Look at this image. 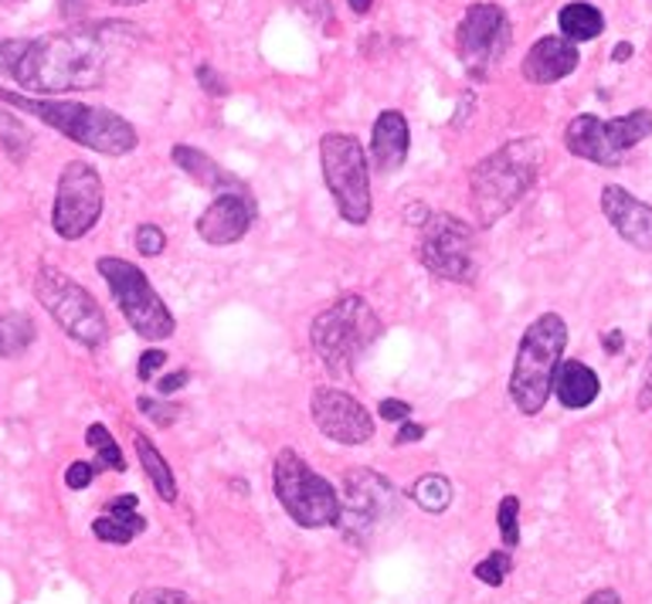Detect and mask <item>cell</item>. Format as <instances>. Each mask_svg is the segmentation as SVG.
Masks as SVG:
<instances>
[{
    "label": "cell",
    "mask_w": 652,
    "mask_h": 604,
    "mask_svg": "<svg viewBox=\"0 0 652 604\" xmlns=\"http://www.w3.org/2000/svg\"><path fill=\"white\" fill-rule=\"evenodd\" d=\"M136 407L144 411L157 428H170V425L177 422V414H180L173 404H164V401H157V398H139Z\"/></svg>",
    "instance_id": "d6a6232c"
},
{
    "label": "cell",
    "mask_w": 652,
    "mask_h": 604,
    "mask_svg": "<svg viewBox=\"0 0 652 604\" xmlns=\"http://www.w3.org/2000/svg\"><path fill=\"white\" fill-rule=\"evenodd\" d=\"M259 218V208L255 201L235 188V191H221L208 208L204 214L198 218V235L208 242V245H235L249 235V227L255 224Z\"/></svg>",
    "instance_id": "2e32d148"
},
{
    "label": "cell",
    "mask_w": 652,
    "mask_h": 604,
    "mask_svg": "<svg viewBox=\"0 0 652 604\" xmlns=\"http://www.w3.org/2000/svg\"><path fill=\"white\" fill-rule=\"evenodd\" d=\"M170 160L188 173L194 183H201V188H208V191H235V188H242V183L231 177L228 170H221L208 153H201L198 147H188V144H177L173 150H170Z\"/></svg>",
    "instance_id": "44dd1931"
},
{
    "label": "cell",
    "mask_w": 652,
    "mask_h": 604,
    "mask_svg": "<svg viewBox=\"0 0 652 604\" xmlns=\"http://www.w3.org/2000/svg\"><path fill=\"white\" fill-rule=\"evenodd\" d=\"M347 4H350V11H354V14H367V11H370V4H375V0H347Z\"/></svg>",
    "instance_id": "bcb514c9"
},
{
    "label": "cell",
    "mask_w": 652,
    "mask_h": 604,
    "mask_svg": "<svg viewBox=\"0 0 652 604\" xmlns=\"http://www.w3.org/2000/svg\"><path fill=\"white\" fill-rule=\"evenodd\" d=\"M103 204H106V191H103L99 170L85 160L65 163V170L59 177V191H55V208H52L55 235L65 242L85 239L88 231L99 224Z\"/></svg>",
    "instance_id": "7c38bea8"
},
{
    "label": "cell",
    "mask_w": 652,
    "mask_h": 604,
    "mask_svg": "<svg viewBox=\"0 0 652 604\" xmlns=\"http://www.w3.org/2000/svg\"><path fill=\"white\" fill-rule=\"evenodd\" d=\"M0 103H8L34 119H41L44 126L59 129L62 136H69L72 144L96 150L106 157H123L136 150V129L133 123H126L123 116L103 109V106H88V103H75V99H31L21 96V92H8L0 88Z\"/></svg>",
    "instance_id": "7a4b0ae2"
},
{
    "label": "cell",
    "mask_w": 652,
    "mask_h": 604,
    "mask_svg": "<svg viewBox=\"0 0 652 604\" xmlns=\"http://www.w3.org/2000/svg\"><path fill=\"white\" fill-rule=\"evenodd\" d=\"M411 499L422 506L425 513H442V509L452 506V483L439 473H429L411 486Z\"/></svg>",
    "instance_id": "484cf974"
},
{
    "label": "cell",
    "mask_w": 652,
    "mask_h": 604,
    "mask_svg": "<svg viewBox=\"0 0 652 604\" xmlns=\"http://www.w3.org/2000/svg\"><path fill=\"white\" fill-rule=\"evenodd\" d=\"M408 123L398 109H385L375 123V129H370V160H375V167L381 173H391L404 163L408 157Z\"/></svg>",
    "instance_id": "d6986e66"
},
{
    "label": "cell",
    "mask_w": 652,
    "mask_h": 604,
    "mask_svg": "<svg viewBox=\"0 0 652 604\" xmlns=\"http://www.w3.org/2000/svg\"><path fill=\"white\" fill-rule=\"evenodd\" d=\"M398 513V492L395 486L375 469H354L344 483L340 499V527L350 540H367L381 523Z\"/></svg>",
    "instance_id": "5bb4252c"
},
{
    "label": "cell",
    "mask_w": 652,
    "mask_h": 604,
    "mask_svg": "<svg viewBox=\"0 0 652 604\" xmlns=\"http://www.w3.org/2000/svg\"><path fill=\"white\" fill-rule=\"evenodd\" d=\"M568 347V322L557 312L537 316L520 337L514 374H509V398L524 414H540L550 398L554 370Z\"/></svg>",
    "instance_id": "5b68a950"
},
{
    "label": "cell",
    "mask_w": 652,
    "mask_h": 604,
    "mask_svg": "<svg viewBox=\"0 0 652 604\" xmlns=\"http://www.w3.org/2000/svg\"><path fill=\"white\" fill-rule=\"evenodd\" d=\"M34 343V322L24 312L0 316V357H21Z\"/></svg>",
    "instance_id": "cb8c5ba5"
},
{
    "label": "cell",
    "mask_w": 652,
    "mask_h": 604,
    "mask_svg": "<svg viewBox=\"0 0 652 604\" xmlns=\"http://www.w3.org/2000/svg\"><path fill=\"white\" fill-rule=\"evenodd\" d=\"M578 62H581L578 44H571L568 38L547 34L537 44H530V52L524 55V78L534 85H554L568 78L578 68Z\"/></svg>",
    "instance_id": "ac0fdd59"
},
{
    "label": "cell",
    "mask_w": 652,
    "mask_h": 604,
    "mask_svg": "<svg viewBox=\"0 0 652 604\" xmlns=\"http://www.w3.org/2000/svg\"><path fill=\"white\" fill-rule=\"evenodd\" d=\"M129 604H194L183 591H173V587H139Z\"/></svg>",
    "instance_id": "1f68e13d"
},
{
    "label": "cell",
    "mask_w": 652,
    "mask_h": 604,
    "mask_svg": "<svg viewBox=\"0 0 652 604\" xmlns=\"http://www.w3.org/2000/svg\"><path fill=\"white\" fill-rule=\"evenodd\" d=\"M303 11H306V18H313V21H323L326 11H330V0H303Z\"/></svg>",
    "instance_id": "b9f144b4"
},
{
    "label": "cell",
    "mask_w": 652,
    "mask_h": 604,
    "mask_svg": "<svg viewBox=\"0 0 652 604\" xmlns=\"http://www.w3.org/2000/svg\"><path fill=\"white\" fill-rule=\"evenodd\" d=\"M652 407V353H649V367H645V378H642V391H639V411Z\"/></svg>",
    "instance_id": "ab89813d"
},
{
    "label": "cell",
    "mask_w": 652,
    "mask_h": 604,
    "mask_svg": "<svg viewBox=\"0 0 652 604\" xmlns=\"http://www.w3.org/2000/svg\"><path fill=\"white\" fill-rule=\"evenodd\" d=\"M198 82L204 85V92H211V96H224V92H228V85L214 72V65H198Z\"/></svg>",
    "instance_id": "8d00e7d4"
},
{
    "label": "cell",
    "mask_w": 652,
    "mask_h": 604,
    "mask_svg": "<svg viewBox=\"0 0 652 604\" xmlns=\"http://www.w3.org/2000/svg\"><path fill=\"white\" fill-rule=\"evenodd\" d=\"M85 442L88 448L96 452V473L99 469H113V473H126V455L116 445V438L109 435L106 425H88L85 428Z\"/></svg>",
    "instance_id": "d4e9b609"
},
{
    "label": "cell",
    "mask_w": 652,
    "mask_h": 604,
    "mask_svg": "<svg viewBox=\"0 0 652 604\" xmlns=\"http://www.w3.org/2000/svg\"><path fill=\"white\" fill-rule=\"evenodd\" d=\"M496 530L503 547H517L520 543V499L517 496H503L496 509Z\"/></svg>",
    "instance_id": "4316f807"
},
{
    "label": "cell",
    "mask_w": 652,
    "mask_h": 604,
    "mask_svg": "<svg viewBox=\"0 0 652 604\" xmlns=\"http://www.w3.org/2000/svg\"><path fill=\"white\" fill-rule=\"evenodd\" d=\"M645 136H652V113L635 109L619 119H598V116H575L565 129V147L591 163L616 167L622 157L639 147Z\"/></svg>",
    "instance_id": "30bf717a"
},
{
    "label": "cell",
    "mask_w": 652,
    "mask_h": 604,
    "mask_svg": "<svg viewBox=\"0 0 652 604\" xmlns=\"http://www.w3.org/2000/svg\"><path fill=\"white\" fill-rule=\"evenodd\" d=\"M425 438V425H414V422H404L395 435V445H411V442H422Z\"/></svg>",
    "instance_id": "74e56055"
},
{
    "label": "cell",
    "mask_w": 652,
    "mask_h": 604,
    "mask_svg": "<svg viewBox=\"0 0 652 604\" xmlns=\"http://www.w3.org/2000/svg\"><path fill=\"white\" fill-rule=\"evenodd\" d=\"M476 235L473 227L455 214H429L418 227V262L445 283H473L476 258H473Z\"/></svg>",
    "instance_id": "8fae6325"
},
{
    "label": "cell",
    "mask_w": 652,
    "mask_h": 604,
    "mask_svg": "<svg viewBox=\"0 0 652 604\" xmlns=\"http://www.w3.org/2000/svg\"><path fill=\"white\" fill-rule=\"evenodd\" d=\"M99 275H103V283L109 286L116 306L123 309L126 322L136 330V337H144L150 343L157 340H170L173 330H177V319L173 312L167 309V303L157 296V289L150 286V278L139 272L133 262L126 258H99L96 262Z\"/></svg>",
    "instance_id": "ba28073f"
},
{
    "label": "cell",
    "mask_w": 652,
    "mask_h": 604,
    "mask_svg": "<svg viewBox=\"0 0 652 604\" xmlns=\"http://www.w3.org/2000/svg\"><path fill=\"white\" fill-rule=\"evenodd\" d=\"M625 59H632V44L629 41L616 44V52H612V62H625Z\"/></svg>",
    "instance_id": "f6af8a7d"
},
{
    "label": "cell",
    "mask_w": 652,
    "mask_h": 604,
    "mask_svg": "<svg viewBox=\"0 0 652 604\" xmlns=\"http://www.w3.org/2000/svg\"><path fill=\"white\" fill-rule=\"evenodd\" d=\"M378 414L385 417V422H391V425H404V422H411V404L408 401H398V398H385L378 404Z\"/></svg>",
    "instance_id": "e575fe53"
},
{
    "label": "cell",
    "mask_w": 652,
    "mask_h": 604,
    "mask_svg": "<svg viewBox=\"0 0 652 604\" xmlns=\"http://www.w3.org/2000/svg\"><path fill=\"white\" fill-rule=\"evenodd\" d=\"M319 163L340 218L350 224H367L375 204H370L367 153L360 147V139L350 133H326L319 139Z\"/></svg>",
    "instance_id": "9c48e42d"
},
{
    "label": "cell",
    "mask_w": 652,
    "mask_h": 604,
    "mask_svg": "<svg viewBox=\"0 0 652 604\" xmlns=\"http://www.w3.org/2000/svg\"><path fill=\"white\" fill-rule=\"evenodd\" d=\"M585 604H622V597H619V591H612V587H598L595 594L585 597Z\"/></svg>",
    "instance_id": "60d3db41"
},
{
    "label": "cell",
    "mask_w": 652,
    "mask_h": 604,
    "mask_svg": "<svg viewBox=\"0 0 652 604\" xmlns=\"http://www.w3.org/2000/svg\"><path fill=\"white\" fill-rule=\"evenodd\" d=\"M109 4H116V8H136V4H144V0H109Z\"/></svg>",
    "instance_id": "7dc6e473"
},
{
    "label": "cell",
    "mask_w": 652,
    "mask_h": 604,
    "mask_svg": "<svg viewBox=\"0 0 652 604\" xmlns=\"http://www.w3.org/2000/svg\"><path fill=\"white\" fill-rule=\"evenodd\" d=\"M598 391H601V381L588 363H581V360L557 363L554 381H550V394H557V401H561L565 407L581 411V407L595 404Z\"/></svg>",
    "instance_id": "ffe728a7"
},
{
    "label": "cell",
    "mask_w": 652,
    "mask_h": 604,
    "mask_svg": "<svg viewBox=\"0 0 652 604\" xmlns=\"http://www.w3.org/2000/svg\"><path fill=\"white\" fill-rule=\"evenodd\" d=\"M272 486L275 499L286 509V517L303 530H323L337 527L340 520V496L330 479H323L313 466H306L303 455L293 448L275 455L272 466Z\"/></svg>",
    "instance_id": "8992f818"
},
{
    "label": "cell",
    "mask_w": 652,
    "mask_h": 604,
    "mask_svg": "<svg viewBox=\"0 0 652 604\" xmlns=\"http://www.w3.org/2000/svg\"><path fill=\"white\" fill-rule=\"evenodd\" d=\"M34 296L75 343L92 347V350L106 343V337H109L106 312L99 309L96 296H92L85 286H78L75 278L65 275L62 268L41 265L34 275Z\"/></svg>",
    "instance_id": "52a82bcc"
},
{
    "label": "cell",
    "mask_w": 652,
    "mask_h": 604,
    "mask_svg": "<svg viewBox=\"0 0 652 604\" xmlns=\"http://www.w3.org/2000/svg\"><path fill=\"white\" fill-rule=\"evenodd\" d=\"M381 337V319L360 296H340L309 327V343L334 378H350L354 363Z\"/></svg>",
    "instance_id": "277c9868"
},
{
    "label": "cell",
    "mask_w": 652,
    "mask_h": 604,
    "mask_svg": "<svg viewBox=\"0 0 652 604\" xmlns=\"http://www.w3.org/2000/svg\"><path fill=\"white\" fill-rule=\"evenodd\" d=\"M0 139H4L8 153H11V157H18V160H21L24 147L31 144L28 129H24V126H21L11 113H4V109H0Z\"/></svg>",
    "instance_id": "f1b7e54d"
},
{
    "label": "cell",
    "mask_w": 652,
    "mask_h": 604,
    "mask_svg": "<svg viewBox=\"0 0 652 604\" xmlns=\"http://www.w3.org/2000/svg\"><path fill=\"white\" fill-rule=\"evenodd\" d=\"M164 248H167V235L157 224H139L136 227V252L139 255L157 258V255H164Z\"/></svg>",
    "instance_id": "4dcf8cb0"
},
{
    "label": "cell",
    "mask_w": 652,
    "mask_h": 604,
    "mask_svg": "<svg viewBox=\"0 0 652 604\" xmlns=\"http://www.w3.org/2000/svg\"><path fill=\"white\" fill-rule=\"evenodd\" d=\"M92 479H96V466H92V462H72V466L65 469L69 489H88Z\"/></svg>",
    "instance_id": "836d02e7"
},
{
    "label": "cell",
    "mask_w": 652,
    "mask_h": 604,
    "mask_svg": "<svg viewBox=\"0 0 652 604\" xmlns=\"http://www.w3.org/2000/svg\"><path fill=\"white\" fill-rule=\"evenodd\" d=\"M604 350H609V353H619L622 350V343H625V337H622V330H612V333H604Z\"/></svg>",
    "instance_id": "7bdbcfd3"
},
{
    "label": "cell",
    "mask_w": 652,
    "mask_h": 604,
    "mask_svg": "<svg viewBox=\"0 0 652 604\" xmlns=\"http://www.w3.org/2000/svg\"><path fill=\"white\" fill-rule=\"evenodd\" d=\"M133 445H136V455H139V466H144V473H147L150 486L157 489V496L164 502H173L177 499V476L167 466V458L157 452V445L147 442V435H133Z\"/></svg>",
    "instance_id": "603a6c76"
},
{
    "label": "cell",
    "mask_w": 652,
    "mask_h": 604,
    "mask_svg": "<svg viewBox=\"0 0 652 604\" xmlns=\"http://www.w3.org/2000/svg\"><path fill=\"white\" fill-rule=\"evenodd\" d=\"M514 571V557H509L506 550H493L486 561H480L476 568H473V574H476V581H483L486 587H499L503 581H506V574Z\"/></svg>",
    "instance_id": "83f0119b"
},
{
    "label": "cell",
    "mask_w": 652,
    "mask_h": 604,
    "mask_svg": "<svg viewBox=\"0 0 652 604\" xmlns=\"http://www.w3.org/2000/svg\"><path fill=\"white\" fill-rule=\"evenodd\" d=\"M544 163L540 139H514L499 147L486 160L473 167V208L480 227H493L506 211H514L517 201L534 188V180Z\"/></svg>",
    "instance_id": "3957f363"
},
{
    "label": "cell",
    "mask_w": 652,
    "mask_h": 604,
    "mask_svg": "<svg viewBox=\"0 0 652 604\" xmlns=\"http://www.w3.org/2000/svg\"><path fill=\"white\" fill-rule=\"evenodd\" d=\"M425 218H429V211H425L422 204H414V208H408V221H411L414 227H422V224H425Z\"/></svg>",
    "instance_id": "ee69618b"
},
{
    "label": "cell",
    "mask_w": 652,
    "mask_h": 604,
    "mask_svg": "<svg viewBox=\"0 0 652 604\" xmlns=\"http://www.w3.org/2000/svg\"><path fill=\"white\" fill-rule=\"evenodd\" d=\"M106 59L109 49L103 28L0 41V75L14 78L28 92H44V96L99 85L106 75Z\"/></svg>",
    "instance_id": "6da1fadb"
},
{
    "label": "cell",
    "mask_w": 652,
    "mask_h": 604,
    "mask_svg": "<svg viewBox=\"0 0 652 604\" xmlns=\"http://www.w3.org/2000/svg\"><path fill=\"white\" fill-rule=\"evenodd\" d=\"M92 533H96V540H103V543H116V547H126L136 533L126 527V523H119L116 517H109V513H103L99 520H92Z\"/></svg>",
    "instance_id": "f546056e"
},
{
    "label": "cell",
    "mask_w": 652,
    "mask_h": 604,
    "mask_svg": "<svg viewBox=\"0 0 652 604\" xmlns=\"http://www.w3.org/2000/svg\"><path fill=\"white\" fill-rule=\"evenodd\" d=\"M557 24H561V38H568L571 44L581 41H595L604 31V18L595 4H585V0H575V4H565L561 14H557Z\"/></svg>",
    "instance_id": "7402d4cb"
},
{
    "label": "cell",
    "mask_w": 652,
    "mask_h": 604,
    "mask_svg": "<svg viewBox=\"0 0 652 604\" xmlns=\"http://www.w3.org/2000/svg\"><path fill=\"white\" fill-rule=\"evenodd\" d=\"M309 414L313 425L340 445H364L375 438V417L367 414V407L350 398L347 391L337 388H316L309 398Z\"/></svg>",
    "instance_id": "9a60e30c"
},
{
    "label": "cell",
    "mask_w": 652,
    "mask_h": 604,
    "mask_svg": "<svg viewBox=\"0 0 652 604\" xmlns=\"http://www.w3.org/2000/svg\"><path fill=\"white\" fill-rule=\"evenodd\" d=\"M601 211L619 231V239H625L639 252H652V204L639 201L619 183H609L601 191Z\"/></svg>",
    "instance_id": "e0dca14e"
},
{
    "label": "cell",
    "mask_w": 652,
    "mask_h": 604,
    "mask_svg": "<svg viewBox=\"0 0 652 604\" xmlns=\"http://www.w3.org/2000/svg\"><path fill=\"white\" fill-rule=\"evenodd\" d=\"M509 34H514V28H509V18L503 8L473 4L455 31V52L465 72L473 78H490L493 68L509 52Z\"/></svg>",
    "instance_id": "4fadbf2b"
},
{
    "label": "cell",
    "mask_w": 652,
    "mask_h": 604,
    "mask_svg": "<svg viewBox=\"0 0 652 604\" xmlns=\"http://www.w3.org/2000/svg\"><path fill=\"white\" fill-rule=\"evenodd\" d=\"M164 363H167V353L164 350H147L144 357H139V367H136V374H139V381H150L154 374H160L164 370Z\"/></svg>",
    "instance_id": "d590c367"
},
{
    "label": "cell",
    "mask_w": 652,
    "mask_h": 604,
    "mask_svg": "<svg viewBox=\"0 0 652 604\" xmlns=\"http://www.w3.org/2000/svg\"><path fill=\"white\" fill-rule=\"evenodd\" d=\"M183 384H188V370H177V374H167L160 384H157V391L164 394V398H170L173 391H180Z\"/></svg>",
    "instance_id": "f35d334b"
}]
</instances>
